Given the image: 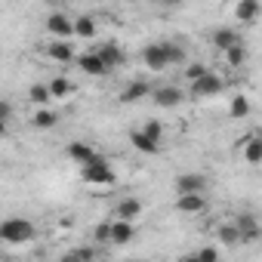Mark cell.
I'll return each mask as SVG.
<instances>
[{
    "label": "cell",
    "instance_id": "6da1fadb",
    "mask_svg": "<svg viewBox=\"0 0 262 262\" xmlns=\"http://www.w3.org/2000/svg\"><path fill=\"white\" fill-rule=\"evenodd\" d=\"M31 237H34V222L25 216H10V219L0 222V241L4 244L19 247V244H28Z\"/></svg>",
    "mask_w": 262,
    "mask_h": 262
},
{
    "label": "cell",
    "instance_id": "7a4b0ae2",
    "mask_svg": "<svg viewBox=\"0 0 262 262\" xmlns=\"http://www.w3.org/2000/svg\"><path fill=\"white\" fill-rule=\"evenodd\" d=\"M80 176H83V182H90V185H108V182H114V173H111V167H108L105 158H96V161L83 164V167H80Z\"/></svg>",
    "mask_w": 262,
    "mask_h": 262
},
{
    "label": "cell",
    "instance_id": "3957f363",
    "mask_svg": "<svg viewBox=\"0 0 262 262\" xmlns=\"http://www.w3.org/2000/svg\"><path fill=\"white\" fill-rule=\"evenodd\" d=\"M219 90H222V80H219V74H213V71H207L201 80H194V83H191V96H194V99L216 96Z\"/></svg>",
    "mask_w": 262,
    "mask_h": 262
},
{
    "label": "cell",
    "instance_id": "277c9868",
    "mask_svg": "<svg viewBox=\"0 0 262 262\" xmlns=\"http://www.w3.org/2000/svg\"><path fill=\"white\" fill-rule=\"evenodd\" d=\"M207 188V179L201 173H179L176 176V191L179 194H204Z\"/></svg>",
    "mask_w": 262,
    "mask_h": 262
},
{
    "label": "cell",
    "instance_id": "5b68a950",
    "mask_svg": "<svg viewBox=\"0 0 262 262\" xmlns=\"http://www.w3.org/2000/svg\"><path fill=\"white\" fill-rule=\"evenodd\" d=\"M47 28H50V34H56V40H68L74 34V19H68L65 13H53L47 19Z\"/></svg>",
    "mask_w": 262,
    "mask_h": 262
},
{
    "label": "cell",
    "instance_id": "8992f818",
    "mask_svg": "<svg viewBox=\"0 0 262 262\" xmlns=\"http://www.w3.org/2000/svg\"><path fill=\"white\" fill-rule=\"evenodd\" d=\"M231 225L237 228L241 244H244V241H256V237H259V219H256L253 213H237V219H234Z\"/></svg>",
    "mask_w": 262,
    "mask_h": 262
},
{
    "label": "cell",
    "instance_id": "52a82bcc",
    "mask_svg": "<svg viewBox=\"0 0 262 262\" xmlns=\"http://www.w3.org/2000/svg\"><path fill=\"white\" fill-rule=\"evenodd\" d=\"M142 62H145L151 71H164V68H170L167 53H164V43H148V47L142 50Z\"/></svg>",
    "mask_w": 262,
    "mask_h": 262
},
{
    "label": "cell",
    "instance_id": "ba28073f",
    "mask_svg": "<svg viewBox=\"0 0 262 262\" xmlns=\"http://www.w3.org/2000/svg\"><path fill=\"white\" fill-rule=\"evenodd\" d=\"M99 59H102V65L111 71V68H117V65H123V50L117 47V43H102L99 50H93Z\"/></svg>",
    "mask_w": 262,
    "mask_h": 262
},
{
    "label": "cell",
    "instance_id": "9c48e42d",
    "mask_svg": "<svg viewBox=\"0 0 262 262\" xmlns=\"http://www.w3.org/2000/svg\"><path fill=\"white\" fill-rule=\"evenodd\" d=\"M133 225H129V222H111V234H108V244L111 247H123V244H129V241H133Z\"/></svg>",
    "mask_w": 262,
    "mask_h": 262
},
{
    "label": "cell",
    "instance_id": "30bf717a",
    "mask_svg": "<svg viewBox=\"0 0 262 262\" xmlns=\"http://www.w3.org/2000/svg\"><path fill=\"white\" fill-rule=\"evenodd\" d=\"M210 40H213V47H216V50H222V53H228L234 43H241V37H237V31H234V28H216Z\"/></svg>",
    "mask_w": 262,
    "mask_h": 262
},
{
    "label": "cell",
    "instance_id": "8fae6325",
    "mask_svg": "<svg viewBox=\"0 0 262 262\" xmlns=\"http://www.w3.org/2000/svg\"><path fill=\"white\" fill-rule=\"evenodd\" d=\"M185 99V93L179 90V86H161V90H155V102L161 105V108H173V105H179Z\"/></svg>",
    "mask_w": 262,
    "mask_h": 262
},
{
    "label": "cell",
    "instance_id": "7c38bea8",
    "mask_svg": "<svg viewBox=\"0 0 262 262\" xmlns=\"http://www.w3.org/2000/svg\"><path fill=\"white\" fill-rule=\"evenodd\" d=\"M114 213H117V219H120V222H133V219L142 213V201H139V198H126V201H120V204H117V210H114Z\"/></svg>",
    "mask_w": 262,
    "mask_h": 262
},
{
    "label": "cell",
    "instance_id": "4fadbf2b",
    "mask_svg": "<svg viewBox=\"0 0 262 262\" xmlns=\"http://www.w3.org/2000/svg\"><path fill=\"white\" fill-rule=\"evenodd\" d=\"M145 96H148V83H145V80H133V83L123 86L120 102H123V105H133V102H139V99H145Z\"/></svg>",
    "mask_w": 262,
    "mask_h": 262
},
{
    "label": "cell",
    "instance_id": "5bb4252c",
    "mask_svg": "<svg viewBox=\"0 0 262 262\" xmlns=\"http://www.w3.org/2000/svg\"><path fill=\"white\" fill-rule=\"evenodd\" d=\"M47 56H50L53 62H65V65H68V62L74 59V47H71L68 40H53V43L47 47Z\"/></svg>",
    "mask_w": 262,
    "mask_h": 262
},
{
    "label": "cell",
    "instance_id": "9a60e30c",
    "mask_svg": "<svg viewBox=\"0 0 262 262\" xmlns=\"http://www.w3.org/2000/svg\"><path fill=\"white\" fill-rule=\"evenodd\" d=\"M77 65H80L86 74H93V77H102V74H108V68L102 65V59H99L96 53H83V56H77Z\"/></svg>",
    "mask_w": 262,
    "mask_h": 262
},
{
    "label": "cell",
    "instance_id": "2e32d148",
    "mask_svg": "<svg viewBox=\"0 0 262 262\" xmlns=\"http://www.w3.org/2000/svg\"><path fill=\"white\" fill-rule=\"evenodd\" d=\"M204 207H207L204 194H179L176 198V210L179 213H201Z\"/></svg>",
    "mask_w": 262,
    "mask_h": 262
},
{
    "label": "cell",
    "instance_id": "e0dca14e",
    "mask_svg": "<svg viewBox=\"0 0 262 262\" xmlns=\"http://www.w3.org/2000/svg\"><path fill=\"white\" fill-rule=\"evenodd\" d=\"M68 158H71V161H77V164L83 167V164L96 161L99 155H96V151H93V148H90L86 142H71V145H68Z\"/></svg>",
    "mask_w": 262,
    "mask_h": 262
},
{
    "label": "cell",
    "instance_id": "ac0fdd59",
    "mask_svg": "<svg viewBox=\"0 0 262 262\" xmlns=\"http://www.w3.org/2000/svg\"><path fill=\"white\" fill-rule=\"evenodd\" d=\"M129 142H133L142 155H158V151H161V145H158V142H151L148 136H142L139 129H133V133H129Z\"/></svg>",
    "mask_w": 262,
    "mask_h": 262
},
{
    "label": "cell",
    "instance_id": "d6986e66",
    "mask_svg": "<svg viewBox=\"0 0 262 262\" xmlns=\"http://www.w3.org/2000/svg\"><path fill=\"white\" fill-rule=\"evenodd\" d=\"M37 129H53L56 123H59V114L56 111H50V108H40L37 114H34V120H31Z\"/></svg>",
    "mask_w": 262,
    "mask_h": 262
},
{
    "label": "cell",
    "instance_id": "ffe728a7",
    "mask_svg": "<svg viewBox=\"0 0 262 262\" xmlns=\"http://www.w3.org/2000/svg\"><path fill=\"white\" fill-rule=\"evenodd\" d=\"M244 145V158L250 161V164H259L262 161V139L259 136H253V139H247V142H241Z\"/></svg>",
    "mask_w": 262,
    "mask_h": 262
},
{
    "label": "cell",
    "instance_id": "44dd1931",
    "mask_svg": "<svg viewBox=\"0 0 262 262\" xmlns=\"http://www.w3.org/2000/svg\"><path fill=\"white\" fill-rule=\"evenodd\" d=\"M234 16H237V22H253L259 16V4H256V0H244V4H237Z\"/></svg>",
    "mask_w": 262,
    "mask_h": 262
},
{
    "label": "cell",
    "instance_id": "7402d4cb",
    "mask_svg": "<svg viewBox=\"0 0 262 262\" xmlns=\"http://www.w3.org/2000/svg\"><path fill=\"white\" fill-rule=\"evenodd\" d=\"M74 34L77 37H93L96 34V19L93 16H77L74 19Z\"/></svg>",
    "mask_w": 262,
    "mask_h": 262
},
{
    "label": "cell",
    "instance_id": "603a6c76",
    "mask_svg": "<svg viewBox=\"0 0 262 262\" xmlns=\"http://www.w3.org/2000/svg\"><path fill=\"white\" fill-rule=\"evenodd\" d=\"M139 133H142V136H148L151 142H158V145H161V139H164V123H161V120H145V126L139 129Z\"/></svg>",
    "mask_w": 262,
    "mask_h": 262
},
{
    "label": "cell",
    "instance_id": "cb8c5ba5",
    "mask_svg": "<svg viewBox=\"0 0 262 262\" xmlns=\"http://www.w3.org/2000/svg\"><path fill=\"white\" fill-rule=\"evenodd\" d=\"M161 43H164V53H167V62H170V65L185 62V50H182L179 43H173V40H161Z\"/></svg>",
    "mask_w": 262,
    "mask_h": 262
},
{
    "label": "cell",
    "instance_id": "d4e9b609",
    "mask_svg": "<svg viewBox=\"0 0 262 262\" xmlns=\"http://www.w3.org/2000/svg\"><path fill=\"white\" fill-rule=\"evenodd\" d=\"M47 90H50V99H65V96L71 93V80H65V77H56V80H53Z\"/></svg>",
    "mask_w": 262,
    "mask_h": 262
},
{
    "label": "cell",
    "instance_id": "484cf974",
    "mask_svg": "<svg viewBox=\"0 0 262 262\" xmlns=\"http://www.w3.org/2000/svg\"><path fill=\"white\" fill-rule=\"evenodd\" d=\"M28 99L34 102V105H47L50 102V90H47V83H31V90H28Z\"/></svg>",
    "mask_w": 262,
    "mask_h": 262
},
{
    "label": "cell",
    "instance_id": "4316f807",
    "mask_svg": "<svg viewBox=\"0 0 262 262\" xmlns=\"http://www.w3.org/2000/svg\"><path fill=\"white\" fill-rule=\"evenodd\" d=\"M228 114H231V117H237V120H241V117H247V114H250V102H247V96H234V99H231V105H228Z\"/></svg>",
    "mask_w": 262,
    "mask_h": 262
},
{
    "label": "cell",
    "instance_id": "83f0119b",
    "mask_svg": "<svg viewBox=\"0 0 262 262\" xmlns=\"http://www.w3.org/2000/svg\"><path fill=\"white\" fill-rule=\"evenodd\" d=\"M219 241H222L225 247H237V244H241V234H237V228L228 222V225H222V228H219Z\"/></svg>",
    "mask_w": 262,
    "mask_h": 262
},
{
    "label": "cell",
    "instance_id": "f1b7e54d",
    "mask_svg": "<svg viewBox=\"0 0 262 262\" xmlns=\"http://www.w3.org/2000/svg\"><path fill=\"white\" fill-rule=\"evenodd\" d=\"M225 56H228V65H234V68L247 62V50H244V43H234V47H231Z\"/></svg>",
    "mask_w": 262,
    "mask_h": 262
},
{
    "label": "cell",
    "instance_id": "f546056e",
    "mask_svg": "<svg viewBox=\"0 0 262 262\" xmlns=\"http://www.w3.org/2000/svg\"><path fill=\"white\" fill-rule=\"evenodd\" d=\"M204 74H207V65H201V62H194V65H188V68H185V77H188V83L201 80Z\"/></svg>",
    "mask_w": 262,
    "mask_h": 262
},
{
    "label": "cell",
    "instance_id": "4dcf8cb0",
    "mask_svg": "<svg viewBox=\"0 0 262 262\" xmlns=\"http://www.w3.org/2000/svg\"><path fill=\"white\" fill-rule=\"evenodd\" d=\"M198 262H219V250L216 247H201V253L194 256Z\"/></svg>",
    "mask_w": 262,
    "mask_h": 262
},
{
    "label": "cell",
    "instance_id": "1f68e13d",
    "mask_svg": "<svg viewBox=\"0 0 262 262\" xmlns=\"http://www.w3.org/2000/svg\"><path fill=\"white\" fill-rule=\"evenodd\" d=\"M96 241H108V234H111V222H102V225H96Z\"/></svg>",
    "mask_w": 262,
    "mask_h": 262
},
{
    "label": "cell",
    "instance_id": "d6a6232c",
    "mask_svg": "<svg viewBox=\"0 0 262 262\" xmlns=\"http://www.w3.org/2000/svg\"><path fill=\"white\" fill-rule=\"evenodd\" d=\"M10 114H13V105H10L7 99H0V120L7 123V120H10Z\"/></svg>",
    "mask_w": 262,
    "mask_h": 262
},
{
    "label": "cell",
    "instance_id": "836d02e7",
    "mask_svg": "<svg viewBox=\"0 0 262 262\" xmlns=\"http://www.w3.org/2000/svg\"><path fill=\"white\" fill-rule=\"evenodd\" d=\"M179 262H198V259H194V256H182Z\"/></svg>",
    "mask_w": 262,
    "mask_h": 262
},
{
    "label": "cell",
    "instance_id": "e575fe53",
    "mask_svg": "<svg viewBox=\"0 0 262 262\" xmlns=\"http://www.w3.org/2000/svg\"><path fill=\"white\" fill-rule=\"evenodd\" d=\"M4 133H7V123H4V120H0V136H4Z\"/></svg>",
    "mask_w": 262,
    "mask_h": 262
}]
</instances>
